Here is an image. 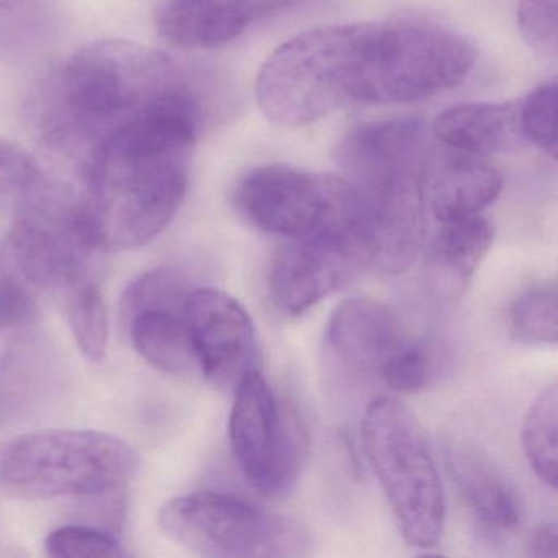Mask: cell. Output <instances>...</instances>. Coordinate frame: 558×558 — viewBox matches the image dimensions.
Returning <instances> with one entry per match:
<instances>
[{
	"mask_svg": "<svg viewBox=\"0 0 558 558\" xmlns=\"http://www.w3.org/2000/svg\"><path fill=\"white\" fill-rule=\"evenodd\" d=\"M204 123L198 93L179 97L104 140L84 162V210L97 251L135 250L155 240L187 194Z\"/></svg>",
	"mask_w": 558,
	"mask_h": 558,
	"instance_id": "obj_1",
	"label": "cell"
},
{
	"mask_svg": "<svg viewBox=\"0 0 558 558\" xmlns=\"http://www.w3.org/2000/svg\"><path fill=\"white\" fill-rule=\"evenodd\" d=\"M192 93L191 77L168 54L133 41H97L61 71L45 143L81 169L112 133Z\"/></svg>",
	"mask_w": 558,
	"mask_h": 558,
	"instance_id": "obj_2",
	"label": "cell"
},
{
	"mask_svg": "<svg viewBox=\"0 0 558 558\" xmlns=\"http://www.w3.org/2000/svg\"><path fill=\"white\" fill-rule=\"evenodd\" d=\"M371 32L372 24L313 28L277 48L256 80L264 117L302 126L359 102Z\"/></svg>",
	"mask_w": 558,
	"mask_h": 558,
	"instance_id": "obj_3",
	"label": "cell"
},
{
	"mask_svg": "<svg viewBox=\"0 0 558 558\" xmlns=\"http://www.w3.org/2000/svg\"><path fill=\"white\" fill-rule=\"evenodd\" d=\"M136 466L135 449L100 430H38L0 449V482L28 499L113 495L129 485Z\"/></svg>",
	"mask_w": 558,
	"mask_h": 558,
	"instance_id": "obj_4",
	"label": "cell"
},
{
	"mask_svg": "<svg viewBox=\"0 0 558 558\" xmlns=\"http://www.w3.org/2000/svg\"><path fill=\"white\" fill-rule=\"evenodd\" d=\"M368 462L408 544L436 547L446 524V496L423 426L397 398H374L362 420Z\"/></svg>",
	"mask_w": 558,
	"mask_h": 558,
	"instance_id": "obj_5",
	"label": "cell"
},
{
	"mask_svg": "<svg viewBox=\"0 0 558 558\" xmlns=\"http://www.w3.org/2000/svg\"><path fill=\"white\" fill-rule=\"evenodd\" d=\"M473 45L429 21L372 24L359 102L411 104L463 83L475 64Z\"/></svg>",
	"mask_w": 558,
	"mask_h": 558,
	"instance_id": "obj_6",
	"label": "cell"
},
{
	"mask_svg": "<svg viewBox=\"0 0 558 558\" xmlns=\"http://www.w3.org/2000/svg\"><path fill=\"white\" fill-rule=\"evenodd\" d=\"M158 519L171 541L204 557H305L312 548L300 522L228 493L178 496L162 506Z\"/></svg>",
	"mask_w": 558,
	"mask_h": 558,
	"instance_id": "obj_7",
	"label": "cell"
},
{
	"mask_svg": "<svg viewBox=\"0 0 558 558\" xmlns=\"http://www.w3.org/2000/svg\"><path fill=\"white\" fill-rule=\"evenodd\" d=\"M8 250L19 272L45 289L84 282L97 251L87 225L83 191L40 174L15 204Z\"/></svg>",
	"mask_w": 558,
	"mask_h": 558,
	"instance_id": "obj_8",
	"label": "cell"
},
{
	"mask_svg": "<svg viewBox=\"0 0 558 558\" xmlns=\"http://www.w3.org/2000/svg\"><path fill=\"white\" fill-rule=\"evenodd\" d=\"M233 202L247 223L283 240L345 225L359 228L354 191L342 175L263 166L238 182Z\"/></svg>",
	"mask_w": 558,
	"mask_h": 558,
	"instance_id": "obj_9",
	"label": "cell"
},
{
	"mask_svg": "<svg viewBox=\"0 0 558 558\" xmlns=\"http://www.w3.org/2000/svg\"><path fill=\"white\" fill-rule=\"evenodd\" d=\"M230 442L247 482L280 496L299 480L308 457V434L295 408L280 400L259 368L234 388Z\"/></svg>",
	"mask_w": 558,
	"mask_h": 558,
	"instance_id": "obj_10",
	"label": "cell"
},
{
	"mask_svg": "<svg viewBox=\"0 0 558 558\" xmlns=\"http://www.w3.org/2000/svg\"><path fill=\"white\" fill-rule=\"evenodd\" d=\"M430 145L414 117L378 120L352 130L338 148L342 178L367 207L424 202L423 174Z\"/></svg>",
	"mask_w": 558,
	"mask_h": 558,
	"instance_id": "obj_11",
	"label": "cell"
},
{
	"mask_svg": "<svg viewBox=\"0 0 558 558\" xmlns=\"http://www.w3.org/2000/svg\"><path fill=\"white\" fill-rule=\"evenodd\" d=\"M364 267H371V251L361 230L351 225L287 240L270 263V300L282 315L296 318Z\"/></svg>",
	"mask_w": 558,
	"mask_h": 558,
	"instance_id": "obj_12",
	"label": "cell"
},
{
	"mask_svg": "<svg viewBox=\"0 0 558 558\" xmlns=\"http://www.w3.org/2000/svg\"><path fill=\"white\" fill-rule=\"evenodd\" d=\"M185 322L202 374L218 388H236L257 368V336L243 305L221 290H191Z\"/></svg>",
	"mask_w": 558,
	"mask_h": 558,
	"instance_id": "obj_13",
	"label": "cell"
},
{
	"mask_svg": "<svg viewBox=\"0 0 558 558\" xmlns=\"http://www.w3.org/2000/svg\"><path fill=\"white\" fill-rule=\"evenodd\" d=\"M501 171L488 156L446 148L430 149L423 174L426 210L437 221L482 215L501 194Z\"/></svg>",
	"mask_w": 558,
	"mask_h": 558,
	"instance_id": "obj_14",
	"label": "cell"
},
{
	"mask_svg": "<svg viewBox=\"0 0 558 558\" xmlns=\"http://www.w3.org/2000/svg\"><path fill=\"white\" fill-rule=\"evenodd\" d=\"M326 341L351 371L377 377L387 362L410 344L397 313L367 296L344 300L332 312Z\"/></svg>",
	"mask_w": 558,
	"mask_h": 558,
	"instance_id": "obj_15",
	"label": "cell"
},
{
	"mask_svg": "<svg viewBox=\"0 0 558 558\" xmlns=\"http://www.w3.org/2000/svg\"><path fill=\"white\" fill-rule=\"evenodd\" d=\"M447 470L460 499L485 534L502 537L521 525V499L488 460L456 447L447 450Z\"/></svg>",
	"mask_w": 558,
	"mask_h": 558,
	"instance_id": "obj_16",
	"label": "cell"
},
{
	"mask_svg": "<svg viewBox=\"0 0 558 558\" xmlns=\"http://www.w3.org/2000/svg\"><path fill=\"white\" fill-rule=\"evenodd\" d=\"M442 146L489 156L508 148L519 135L518 107L512 104H463L444 110L433 126Z\"/></svg>",
	"mask_w": 558,
	"mask_h": 558,
	"instance_id": "obj_17",
	"label": "cell"
},
{
	"mask_svg": "<svg viewBox=\"0 0 558 558\" xmlns=\"http://www.w3.org/2000/svg\"><path fill=\"white\" fill-rule=\"evenodd\" d=\"M493 227L483 215L439 221L427 246V264L437 283L456 295L469 286L473 274L488 254Z\"/></svg>",
	"mask_w": 558,
	"mask_h": 558,
	"instance_id": "obj_18",
	"label": "cell"
},
{
	"mask_svg": "<svg viewBox=\"0 0 558 558\" xmlns=\"http://www.w3.org/2000/svg\"><path fill=\"white\" fill-rule=\"evenodd\" d=\"M246 28L227 0H168L158 14L159 35L184 50L223 47Z\"/></svg>",
	"mask_w": 558,
	"mask_h": 558,
	"instance_id": "obj_19",
	"label": "cell"
},
{
	"mask_svg": "<svg viewBox=\"0 0 558 558\" xmlns=\"http://www.w3.org/2000/svg\"><path fill=\"white\" fill-rule=\"evenodd\" d=\"M138 354L156 371L185 374L197 367L185 308H149L125 318Z\"/></svg>",
	"mask_w": 558,
	"mask_h": 558,
	"instance_id": "obj_20",
	"label": "cell"
},
{
	"mask_svg": "<svg viewBox=\"0 0 558 558\" xmlns=\"http://www.w3.org/2000/svg\"><path fill=\"white\" fill-rule=\"evenodd\" d=\"M558 390L544 388L529 408L522 424V446L535 475L557 488L558 482Z\"/></svg>",
	"mask_w": 558,
	"mask_h": 558,
	"instance_id": "obj_21",
	"label": "cell"
},
{
	"mask_svg": "<svg viewBox=\"0 0 558 558\" xmlns=\"http://www.w3.org/2000/svg\"><path fill=\"white\" fill-rule=\"evenodd\" d=\"M54 28L51 0H0V53H34L50 41Z\"/></svg>",
	"mask_w": 558,
	"mask_h": 558,
	"instance_id": "obj_22",
	"label": "cell"
},
{
	"mask_svg": "<svg viewBox=\"0 0 558 558\" xmlns=\"http://www.w3.org/2000/svg\"><path fill=\"white\" fill-rule=\"evenodd\" d=\"M68 322L84 357L94 364L102 362L109 345V313L97 283L84 280L71 287Z\"/></svg>",
	"mask_w": 558,
	"mask_h": 558,
	"instance_id": "obj_23",
	"label": "cell"
},
{
	"mask_svg": "<svg viewBox=\"0 0 558 558\" xmlns=\"http://www.w3.org/2000/svg\"><path fill=\"white\" fill-rule=\"evenodd\" d=\"M558 296L555 282L522 293L509 312V328L525 344H555L558 336Z\"/></svg>",
	"mask_w": 558,
	"mask_h": 558,
	"instance_id": "obj_24",
	"label": "cell"
},
{
	"mask_svg": "<svg viewBox=\"0 0 558 558\" xmlns=\"http://www.w3.org/2000/svg\"><path fill=\"white\" fill-rule=\"evenodd\" d=\"M191 293L181 274L172 269H156L143 274L123 295V318L149 308H185Z\"/></svg>",
	"mask_w": 558,
	"mask_h": 558,
	"instance_id": "obj_25",
	"label": "cell"
},
{
	"mask_svg": "<svg viewBox=\"0 0 558 558\" xmlns=\"http://www.w3.org/2000/svg\"><path fill=\"white\" fill-rule=\"evenodd\" d=\"M45 548L58 558H120L126 551L116 535L93 525L71 524L50 532Z\"/></svg>",
	"mask_w": 558,
	"mask_h": 558,
	"instance_id": "obj_26",
	"label": "cell"
},
{
	"mask_svg": "<svg viewBox=\"0 0 558 558\" xmlns=\"http://www.w3.org/2000/svg\"><path fill=\"white\" fill-rule=\"evenodd\" d=\"M518 117L521 135L557 158V86L545 84L532 90L518 107Z\"/></svg>",
	"mask_w": 558,
	"mask_h": 558,
	"instance_id": "obj_27",
	"label": "cell"
},
{
	"mask_svg": "<svg viewBox=\"0 0 558 558\" xmlns=\"http://www.w3.org/2000/svg\"><path fill=\"white\" fill-rule=\"evenodd\" d=\"M518 27L525 44L545 57L557 54V2L555 0H521Z\"/></svg>",
	"mask_w": 558,
	"mask_h": 558,
	"instance_id": "obj_28",
	"label": "cell"
},
{
	"mask_svg": "<svg viewBox=\"0 0 558 558\" xmlns=\"http://www.w3.org/2000/svg\"><path fill=\"white\" fill-rule=\"evenodd\" d=\"M40 168L14 143L0 140V205H15L34 184Z\"/></svg>",
	"mask_w": 558,
	"mask_h": 558,
	"instance_id": "obj_29",
	"label": "cell"
},
{
	"mask_svg": "<svg viewBox=\"0 0 558 558\" xmlns=\"http://www.w3.org/2000/svg\"><path fill=\"white\" fill-rule=\"evenodd\" d=\"M429 365L426 349L410 342L381 368L380 378L388 388L398 393H414L426 385Z\"/></svg>",
	"mask_w": 558,
	"mask_h": 558,
	"instance_id": "obj_30",
	"label": "cell"
},
{
	"mask_svg": "<svg viewBox=\"0 0 558 558\" xmlns=\"http://www.w3.org/2000/svg\"><path fill=\"white\" fill-rule=\"evenodd\" d=\"M34 303L24 289L9 280H0V326L28 322L34 315Z\"/></svg>",
	"mask_w": 558,
	"mask_h": 558,
	"instance_id": "obj_31",
	"label": "cell"
},
{
	"mask_svg": "<svg viewBox=\"0 0 558 558\" xmlns=\"http://www.w3.org/2000/svg\"><path fill=\"white\" fill-rule=\"evenodd\" d=\"M227 2L250 27L254 22L295 8L302 0H227Z\"/></svg>",
	"mask_w": 558,
	"mask_h": 558,
	"instance_id": "obj_32",
	"label": "cell"
},
{
	"mask_svg": "<svg viewBox=\"0 0 558 558\" xmlns=\"http://www.w3.org/2000/svg\"><path fill=\"white\" fill-rule=\"evenodd\" d=\"M558 531L555 524H541L531 532L527 554L535 558L557 557Z\"/></svg>",
	"mask_w": 558,
	"mask_h": 558,
	"instance_id": "obj_33",
	"label": "cell"
}]
</instances>
